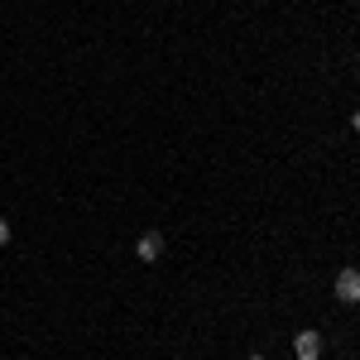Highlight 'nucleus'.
Listing matches in <instances>:
<instances>
[{"label":"nucleus","mask_w":360,"mask_h":360,"mask_svg":"<svg viewBox=\"0 0 360 360\" xmlns=\"http://www.w3.org/2000/svg\"><path fill=\"white\" fill-rule=\"evenodd\" d=\"M351 130H356V135H360V111H356V115H351Z\"/></svg>","instance_id":"nucleus-5"},{"label":"nucleus","mask_w":360,"mask_h":360,"mask_svg":"<svg viewBox=\"0 0 360 360\" xmlns=\"http://www.w3.org/2000/svg\"><path fill=\"white\" fill-rule=\"evenodd\" d=\"M293 356L298 360H322V332H312V327L298 332L293 336Z\"/></svg>","instance_id":"nucleus-3"},{"label":"nucleus","mask_w":360,"mask_h":360,"mask_svg":"<svg viewBox=\"0 0 360 360\" xmlns=\"http://www.w3.org/2000/svg\"><path fill=\"white\" fill-rule=\"evenodd\" d=\"M0 245H10V221L0 217Z\"/></svg>","instance_id":"nucleus-4"},{"label":"nucleus","mask_w":360,"mask_h":360,"mask_svg":"<svg viewBox=\"0 0 360 360\" xmlns=\"http://www.w3.org/2000/svg\"><path fill=\"white\" fill-rule=\"evenodd\" d=\"M250 360H269V356H250Z\"/></svg>","instance_id":"nucleus-6"},{"label":"nucleus","mask_w":360,"mask_h":360,"mask_svg":"<svg viewBox=\"0 0 360 360\" xmlns=\"http://www.w3.org/2000/svg\"><path fill=\"white\" fill-rule=\"evenodd\" d=\"M336 298L346 307L360 303V269H341V274H336Z\"/></svg>","instance_id":"nucleus-2"},{"label":"nucleus","mask_w":360,"mask_h":360,"mask_svg":"<svg viewBox=\"0 0 360 360\" xmlns=\"http://www.w3.org/2000/svg\"><path fill=\"white\" fill-rule=\"evenodd\" d=\"M164 250H168V240L159 236V231H144V236L135 240V259H139V264H159Z\"/></svg>","instance_id":"nucleus-1"}]
</instances>
